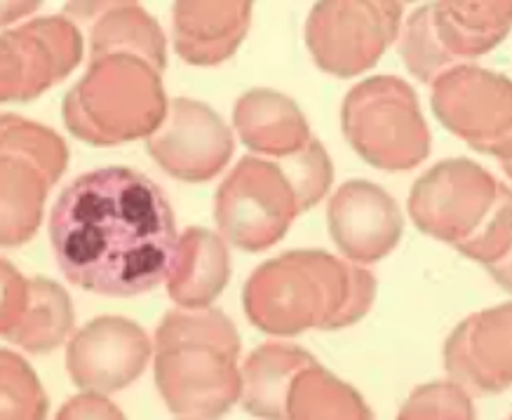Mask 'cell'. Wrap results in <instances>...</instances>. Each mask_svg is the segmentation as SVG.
Listing matches in <instances>:
<instances>
[{"instance_id": "obj_1", "label": "cell", "mask_w": 512, "mask_h": 420, "mask_svg": "<svg viewBox=\"0 0 512 420\" xmlns=\"http://www.w3.org/2000/svg\"><path fill=\"white\" fill-rule=\"evenodd\" d=\"M50 242L66 280L116 298L156 289L179 249L170 202L130 167H101L73 179L52 209Z\"/></svg>"}, {"instance_id": "obj_2", "label": "cell", "mask_w": 512, "mask_h": 420, "mask_svg": "<svg viewBox=\"0 0 512 420\" xmlns=\"http://www.w3.org/2000/svg\"><path fill=\"white\" fill-rule=\"evenodd\" d=\"M376 280L327 252L303 249L266 261L242 291L247 320L264 334L292 338L308 329H341L369 313Z\"/></svg>"}, {"instance_id": "obj_3", "label": "cell", "mask_w": 512, "mask_h": 420, "mask_svg": "<svg viewBox=\"0 0 512 420\" xmlns=\"http://www.w3.org/2000/svg\"><path fill=\"white\" fill-rule=\"evenodd\" d=\"M240 336L219 310H172L156 331V385L174 416L219 418L242 397Z\"/></svg>"}, {"instance_id": "obj_4", "label": "cell", "mask_w": 512, "mask_h": 420, "mask_svg": "<svg viewBox=\"0 0 512 420\" xmlns=\"http://www.w3.org/2000/svg\"><path fill=\"white\" fill-rule=\"evenodd\" d=\"M163 69L134 52L92 57L85 76L64 97V123L92 146L151 137L170 111Z\"/></svg>"}, {"instance_id": "obj_5", "label": "cell", "mask_w": 512, "mask_h": 420, "mask_svg": "<svg viewBox=\"0 0 512 420\" xmlns=\"http://www.w3.org/2000/svg\"><path fill=\"white\" fill-rule=\"evenodd\" d=\"M341 127L362 160L386 172L421 165L430 153V134L416 92L395 76L362 80L348 92Z\"/></svg>"}, {"instance_id": "obj_6", "label": "cell", "mask_w": 512, "mask_h": 420, "mask_svg": "<svg viewBox=\"0 0 512 420\" xmlns=\"http://www.w3.org/2000/svg\"><path fill=\"white\" fill-rule=\"evenodd\" d=\"M306 212L287 167L256 155L242 158L214 198V219L231 245L261 252L278 245L296 216Z\"/></svg>"}, {"instance_id": "obj_7", "label": "cell", "mask_w": 512, "mask_h": 420, "mask_svg": "<svg viewBox=\"0 0 512 420\" xmlns=\"http://www.w3.org/2000/svg\"><path fill=\"white\" fill-rule=\"evenodd\" d=\"M3 247H22L36 235L43 205L69 162L64 139L43 125L3 115Z\"/></svg>"}, {"instance_id": "obj_8", "label": "cell", "mask_w": 512, "mask_h": 420, "mask_svg": "<svg viewBox=\"0 0 512 420\" xmlns=\"http://www.w3.org/2000/svg\"><path fill=\"white\" fill-rule=\"evenodd\" d=\"M400 22V0H318L306 22V45L320 71L355 78L393 45Z\"/></svg>"}, {"instance_id": "obj_9", "label": "cell", "mask_w": 512, "mask_h": 420, "mask_svg": "<svg viewBox=\"0 0 512 420\" xmlns=\"http://www.w3.org/2000/svg\"><path fill=\"white\" fill-rule=\"evenodd\" d=\"M437 120L475 151L496 155L512 179V80L480 66H454L433 83Z\"/></svg>"}, {"instance_id": "obj_10", "label": "cell", "mask_w": 512, "mask_h": 420, "mask_svg": "<svg viewBox=\"0 0 512 420\" xmlns=\"http://www.w3.org/2000/svg\"><path fill=\"white\" fill-rule=\"evenodd\" d=\"M501 186L470 160H447L423 174L409 195V214L421 233L463 245L494 212Z\"/></svg>"}, {"instance_id": "obj_11", "label": "cell", "mask_w": 512, "mask_h": 420, "mask_svg": "<svg viewBox=\"0 0 512 420\" xmlns=\"http://www.w3.org/2000/svg\"><path fill=\"white\" fill-rule=\"evenodd\" d=\"M3 101H31L62 83L83 59V36L66 15L43 17L3 33Z\"/></svg>"}, {"instance_id": "obj_12", "label": "cell", "mask_w": 512, "mask_h": 420, "mask_svg": "<svg viewBox=\"0 0 512 420\" xmlns=\"http://www.w3.org/2000/svg\"><path fill=\"white\" fill-rule=\"evenodd\" d=\"M146 151L174 179L200 184L231 160L233 137L210 106L195 99H172L163 125L146 139Z\"/></svg>"}, {"instance_id": "obj_13", "label": "cell", "mask_w": 512, "mask_h": 420, "mask_svg": "<svg viewBox=\"0 0 512 420\" xmlns=\"http://www.w3.org/2000/svg\"><path fill=\"white\" fill-rule=\"evenodd\" d=\"M153 345L146 331L125 317H99L71 338L66 369L80 390L111 395L144 374Z\"/></svg>"}, {"instance_id": "obj_14", "label": "cell", "mask_w": 512, "mask_h": 420, "mask_svg": "<svg viewBox=\"0 0 512 420\" xmlns=\"http://www.w3.org/2000/svg\"><path fill=\"white\" fill-rule=\"evenodd\" d=\"M329 233L343 256L369 266L397 247L402 237V214L381 186L348 181L329 202Z\"/></svg>"}, {"instance_id": "obj_15", "label": "cell", "mask_w": 512, "mask_h": 420, "mask_svg": "<svg viewBox=\"0 0 512 420\" xmlns=\"http://www.w3.org/2000/svg\"><path fill=\"white\" fill-rule=\"evenodd\" d=\"M71 327L73 308L69 294L57 282L45 280V277L26 280L12 268V263L3 261L0 329L8 341L43 355L59 348Z\"/></svg>"}, {"instance_id": "obj_16", "label": "cell", "mask_w": 512, "mask_h": 420, "mask_svg": "<svg viewBox=\"0 0 512 420\" xmlns=\"http://www.w3.org/2000/svg\"><path fill=\"white\" fill-rule=\"evenodd\" d=\"M444 367L463 388L496 395L512 385V306L468 317L444 348Z\"/></svg>"}, {"instance_id": "obj_17", "label": "cell", "mask_w": 512, "mask_h": 420, "mask_svg": "<svg viewBox=\"0 0 512 420\" xmlns=\"http://www.w3.org/2000/svg\"><path fill=\"white\" fill-rule=\"evenodd\" d=\"M254 0H174V50L186 64L214 66L245 40Z\"/></svg>"}, {"instance_id": "obj_18", "label": "cell", "mask_w": 512, "mask_h": 420, "mask_svg": "<svg viewBox=\"0 0 512 420\" xmlns=\"http://www.w3.org/2000/svg\"><path fill=\"white\" fill-rule=\"evenodd\" d=\"M64 15L87 31L92 57L134 52L165 71V33L139 0H69Z\"/></svg>"}, {"instance_id": "obj_19", "label": "cell", "mask_w": 512, "mask_h": 420, "mask_svg": "<svg viewBox=\"0 0 512 420\" xmlns=\"http://www.w3.org/2000/svg\"><path fill=\"white\" fill-rule=\"evenodd\" d=\"M233 123L242 144L254 153L287 158L311 144L301 108L275 90H249L235 104Z\"/></svg>"}, {"instance_id": "obj_20", "label": "cell", "mask_w": 512, "mask_h": 420, "mask_svg": "<svg viewBox=\"0 0 512 420\" xmlns=\"http://www.w3.org/2000/svg\"><path fill=\"white\" fill-rule=\"evenodd\" d=\"M430 15L458 66L491 52L512 31V0H435Z\"/></svg>"}, {"instance_id": "obj_21", "label": "cell", "mask_w": 512, "mask_h": 420, "mask_svg": "<svg viewBox=\"0 0 512 420\" xmlns=\"http://www.w3.org/2000/svg\"><path fill=\"white\" fill-rule=\"evenodd\" d=\"M231 277L226 242L207 228H188L179 237L174 266L167 275V291L181 308H207L217 301Z\"/></svg>"}, {"instance_id": "obj_22", "label": "cell", "mask_w": 512, "mask_h": 420, "mask_svg": "<svg viewBox=\"0 0 512 420\" xmlns=\"http://www.w3.org/2000/svg\"><path fill=\"white\" fill-rule=\"evenodd\" d=\"M311 359L306 350L289 343L256 348L242 367V409L256 418H287L289 388Z\"/></svg>"}, {"instance_id": "obj_23", "label": "cell", "mask_w": 512, "mask_h": 420, "mask_svg": "<svg viewBox=\"0 0 512 420\" xmlns=\"http://www.w3.org/2000/svg\"><path fill=\"white\" fill-rule=\"evenodd\" d=\"M287 418H372V411L350 385L311 359L289 388Z\"/></svg>"}, {"instance_id": "obj_24", "label": "cell", "mask_w": 512, "mask_h": 420, "mask_svg": "<svg viewBox=\"0 0 512 420\" xmlns=\"http://www.w3.org/2000/svg\"><path fill=\"white\" fill-rule=\"evenodd\" d=\"M400 54L407 71L428 85L435 83L442 73L458 66L451 54L444 50L442 40L437 38L430 5H423L407 19L400 36Z\"/></svg>"}, {"instance_id": "obj_25", "label": "cell", "mask_w": 512, "mask_h": 420, "mask_svg": "<svg viewBox=\"0 0 512 420\" xmlns=\"http://www.w3.org/2000/svg\"><path fill=\"white\" fill-rule=\"evenodd\" d=\"M3 418H45L47 399L36 374L15 352L3 350Z\"/></svg>"}, {"instance_id": "obj_26", "label": "cell", "mask_w": 512, "mask_h": 420, "mask_svg": "<svg viewBox=\"0 0 512 420\" xmlns=\"http://www.w3.org/2000/svg\"><path fill=\"white\" fill-rule=\"evenodd\" d=\"M400 418H475V409L458 385L433 383L409 397Z\"/></svg>"}, {"instance_id": "obj_27", "label": "cell", "mask_w": 512, "mask_h": 420, "mask_svg": "<svg viewBox=\"0 0 512 420\" xmlns=\"http://www.w3.org/2000/svg\"><path fill=\"white\" fill-rule=\"evenodd\" d=\"M57 418H123V413L106 399V395L90 392V395H80L64 404Z\"/></svg>"}, {"instance_id": "obj_28", "label": "cell", "mask_w": 512, "mask_h": 420, "mask_svg": "<svg viewBox=\"0 0 512 420\" xmlns=\"http://www.w3.org/2000/svg\"><path fill=\"white\" fill-rule=\"evenodd\" d=\"M40 5H43V0H3V26H10L19 19L33 15Z\"/></svg>"}, {"instance_id": "obj_29", "label": "cell", "mask_w": 512, "mask_h": 420, "mask_svg": "<svg viewBox=\"0 0 512 420\" xmlns=\"http://www.w3.org/2000/svg\"><path fill=\"white\" fill-rule=\"evenodd\" d=\"M487 270L491 275H494V280L501 284L505 291H510V294H512V249L503 256L501 261L494 263V266L487 268Z\"/></svg>"}, {"instance_id": "obj_30", "label": "cell", "mask_w": 512, "mask_h": 420, "mask_svg": "<svg viewBox=\"0 0 512 420\" xmlns=\"http://www.w3.org/2000/svg\"><path fill=\"white\" fill-rule=\"evenodd\" d=\"M400 3H414V0H400Z\"/></svg>"}]
</instances>
